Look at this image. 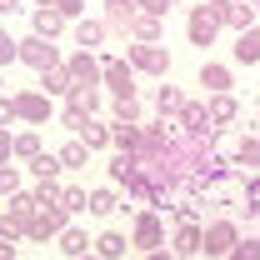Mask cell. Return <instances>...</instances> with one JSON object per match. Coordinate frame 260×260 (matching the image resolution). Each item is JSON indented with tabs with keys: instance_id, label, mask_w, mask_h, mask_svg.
I'll return each instance as SVG.
<instances>
[{
	"instance_id": "34",
	"label": "cell",
	"mask_w": 260,
	"mask_h": 260,
	"mask_svg": "<svg viewBox=\"0 0 260 260\" xmlns=\"http://www.w3.org/2000/svg\"><path fill=\"white\" fill-rule=\"evenodd\" d=\"M25 235H30V220H20V215L0 210V240H25Z\"/></svg>"
},
{
	"instance_id": "36",
	"label": "cell",
	"mask_w": 260,
	"mask_h": 260,
	"mask_svg": "<svg viewBox=\"0 0 260 260\" xmlns=\"http://www.w3.org/2000/svg\"><path fill=\"white\" fill-rule=\"evenodd\" d=\"M5 210H10V215H20V220H35V210H40V205H35L30 190H20V195H10V200H5Z\"/></svg>"
},
{
	"instance_id": "39",
	"label": "cell",
	"mask_w": 260,
	"mask_h": 260,
	"mask_svg": "<svg viewBox=\"0 0 260 260\" xmlns=\"http://www.w3.org/2000/svg\"><path fill=\"white\" fill-rule=\"evenodd\" d=\"M60 205L70 210V215H80V210H90V190H80V185H65Z\"/></svg>"
},
{
	"instance_id": "49",
	"label": "cell",
	"mask_w": 260,
	"mask_h": 260,
	"mask_svg": "<svg viewBox=\"0 0 260 260\" xmlns=\"http://www.w3.org/2000/svg\"><path fill=\"white\" fill-rule=\"evenodd\" d=\"M245 5H250V10H260V0H245Z\"/></svg>"
},
{
	"instance_id": "38",
	"label": "cell",
	"mask_w": 260,
	"mask_h": 260,
	"mask_svg": "<svg viewBox=\"0 0 260 260\" xmlns=\"http://www.w3.org/2000/svg\"><path fill=\"white\" fill-rule=\"evenodd\" d=\"M35 205H60V195H65V185L60 180H35Z\"/></svg>"
},
{
	"instance_id": "41",
	"label": "cell",
	"mask_w": 260,
	"mask_h": 260,
	"mask_svg": "<svg viewBox=\"0 0 260 260\" xmlns=\"http://www.w3.org/2000/svg\"><path fill=\"white\" fill-rule=\"evenodd\" d=\"M15 60H20V40L0 25V70H5V65H15Z\"/></svg>"
},
{
	"instance_id": "2",
	"label": "cell",
	"mask_w": 260,
	"mask_h": 260,
	"mask_svg": "<svg viewBox=\"0 0 260 260\" xmlns=\"http://www.w3.org/2000/svg\"><path fill=\"white\" fill-rule=\"evenodd\" d=\"M135 80H140V75L130 70L125 55H100V85H110L115 100H135V90H140Z\"/></svg>"
},
{
	"instance_id": "51",
	"label": "cell",
	"mask_w": 260,
	"mask_h": 260,
	"mask_svg": "<svg viewBox=\"0 0 260 260\" xmlns=\"http://www.w3.org/2000/svg\"><path fill=\"white\" fill-rule=\"evenodd\" d=\"M0 90H5V70H0Z\"/></svg>"
},
{
	"instance_id": "24",
	"label": "cell",
	"mask_w": 260,
	"mask_h": 260,
	"mask_svg": "<svg viewBox=\"0 0 260 260\" xmlns=\"http://www.w3.org/2000/svg\"><path fill=\"white\" fill-rule=\"evenodd\" d=\"M90 250H95V240H90V235H85V230L80 225H70L60 235V255H70V260H80V255H90Z\"/></svg>"
},
{
	"instance_id": "19",
	"label": "cell",
	"mask_w": 260,
	"mask_h": 260,
	"mask_svg": "<svg viewBox=\"0 0 260 260\" xmlns=\"http://www.w3.org/2000/svg\"><path fill=\"white\" fill-rule=\"evenodd\" d=\"M75 45H80V50H95V45H105V35H110V25H105V20H90V15H85V20H75Z\"/></svg>"
},
{
	"instance_id": "12",
	"label": "cell",
	"mask_w": 260,
	"mask_h": 260,
	"mask_svg": "<svg viewBox=\"0 0 260 260\" xmlns=\"http://www.w3.org/2000/svg\"><path fill=\"white\" fill-rule=\"evenodd\" d=\"M135 0H105V10H100V20L110 25V35H130V25H135Z\"/></svg>"
},
{
	"instance_id": "7",
	"label": "cell",
	"mask_w": 260,
	"mask_h": 260,
	"mask_svg": "<svg viewBox=\"0 0 260 260\" xmlns=\"http://www.w3.org/2000/svg\"><path fill=\"white\" fill-rule=\"evenodd\" d=\"M15 115L25 120V125H50L55 120V100L45 95V90H15Z\"/></svg>"
},
{
	"instance_id": "22",
	"label": "cell",
	"mask_w": 260,
	"mask_h": 260,
	"mask_svg": "<svg viewBox=\"0 0 260 260\" xmlns=\"http://www.w3.org/2000/svg\"><path fill=\"white\" fill-rule=\"evenodd\" d=\"M135 170H140V160H135V155H125V150H115V155H110V165H105V180L120 190V185H125Z\"/></svg>"
},
{
	"instance_id": "18",
	"label": "cell",
	"mask_w": 260,
	"mask_h": 260,
	"mask_svg": "<svg viewBox=\"0 0 260 260\" xmlns=\"http://www.w3.org/2000/svg\"><path fill=\"white\" fill-rule=\"evenodd\" d=\"M115 210H125V195L115 190V185H95V190H90V215L105 220V215H115Z\"/></svg>"
},
{
	"instance_id": "9",
	"label": "cell",
	"mask_w": 260,
	"mask_h": 260,
	"mask_svg": "<svg viewBox=\"0 0 260 260\" xmlns=\"http://www.w3.org/2000/svg\"><path fill=\"white\" fill-rule=\"evenodd\" d=\"M185 35H190V45H215V35H220V20L210 15V5L200 0V5H190V15H185Z\"/></svg>"
},
{
	"instance_id": "13",
	"label": "cell",
	"mask_w": 260,
	"mask_h": 260,
	"mask_svg": "<svg viewBox=\"0 0 260 260\" xmlns=\"http://www.w3.org/2000/svg\"><path fill=\"white\" fill-rule=\"evenodd\" d=\"M65 25H70V20H65L60 10H50V5H30V35H40V40H55Z\"/></svg>"
},
{
	"instance_id": "50",
	"label": "cell",
	"mask_w": 260,
	"mask_h": 260,
	"mask_svg": "<svg viewBox=\"0 0 260 260\" xmlns=\"http://www.w3.org/2000/svg\"><path fill=\"white\" fill-rule=\"evenodd\" d=\"M80 260H100V255H95V250H90V255H80Z\"/></svg>"
},
{
	"instance_id": "47",
	"label": "cell",
	"mask_w": 260,
	"mask_h": 260,
	"mask_svg": "<svg viewBox=\"0 0 260 260\" xmlns=\"http://www.w3.org/2000/svg\"><path fill=\"white\" fill-rule=\"evenodd\" d=\"M0 260H20V250H15V240H0Z\"/></svg>"
},
{
	"instance_id": "33",
	"label": "cell",
	"mask_w": 260,
	"mask_h": 260,
	"mask_svg": "<svg viewBox=\"0 0 260 260\" xmlns=\"http://www.w3.org/2000/svg\"><path fill=\"white\" fill-rule=\"evenodd\" d=\"M25 190V175H20V165H0V200H10V195Z\"/></svg>"
},
{
	"instance_id": "14",
	"label": "cell",
	"mask_w": 260,
	"mask_h": 260,
	"mask_svg": "<svg viewBox=\"0 0 260 260\" xmlns=\"http://www.w3.org/2000/svg\"><path fill=\"white\" fill-rule=\"evenodd\" d=\"M200 245H205V225H175V235H170V255L175 260L200 255Z\"/></svg>"
},
{
	"instance_id": "17",
	"label": "cell",
	"mask_w": 260,
	"mask_h": 260,
	"mask_svg": "<svg viewBox=\"0 0 260 260\" xmlns=\"http://www.w3.org/2000/svg\"><path fill=\"white\" fill-rule=\"evenodd\" d=\"M205 110H210L215 130H230L235 120H240V100L235 95H205Z\"/></svg>"
},
{
	"instance_id": "44",
	"label": "cell",
	"mask_w": 260,
	"mask_h": 260,
	"mask_svg": "<svg viewBox=\"0 0 260 260\" xmlns=\"http://www.w3.org/2000/svg\"><path fill=\"white\" fill-rule=\"evenodd\" d=\"M10 160H15V135L0 130V165H10Z\"/></svg>"
},
{
	"instance_id": "26",
	"label": "cell",
	"mask_w": 260,
	"mask_h": 260,
	"mask_svg": "<svg viewBox=\"0 0 260 260\" xmlns=\"http://www.w3.org/2000/svg\"><path fill=\"white\" fill-rule=\"evenodd\" d=\"M40 155H45V145H40V130H20V135H15V160L35 165Z\"/></svg>"
},
{
	"instance_id": "28",
	"label": "cell",
	"mask_w": 260,
	"mask_h": 260,
	"mask_svg": "<svg viewBox=\"0 0 260 260\" xmlns=\"http://www.w3.org/2000/svg\"><path fill=\"white\" fill-rule=\"evenodd\" d=\"M75 140H85V150H90V155H95V150H110V125H105V120H90Z\"/></svg>"
},
{
	"instance_id": "8",
	"label": "cell",
	"mask_w": 260,
	"mask_h": 260,
	"mask_svg": "<svg viewBox=\"0 0 260 260\" xmlns=\"http://www.w3.org/2000/svg\"><path fill=\"white\" fill-rule=\"evenodd\" d=\"M205 5H210V15H215L225 30H235V35L255 30V15H260V10H250L245 0H205Z\"/></svg>"
},
{
	"instance_id": "1",
	"label": "cell",
	"mask_w": 260,
	"mask_h": 260,
	"mask_svg": "<svg viewBox=\"0 0 260 260\" xmlns=\"http://www.w3.org/2000/svg\"><path fill=\"white\" fill-rule=\"evenodd\" d=\"M130 245H135L140 255L165 250V215L160 210H135V220H130Z\"/></svg>"
},
{
	"instance_id": "35",
	"label": "cell",
	"mask_w": 260,
	"mask_h": 260,
	"mask_svg": "<svg viewBox=\"0 0 260 260\" xmlns=\"http://www.w3.org/2000/svg\"><path fill=\"white\" fill-rule=\"evenodd\" d=\"M90 120H95V115H85L80 105H70V100H65V105H60V125L70 130V135H80V130L90 125Z\"/></svg>"
},
{
	"instance_id": "27",
	"label": "cell",
	"mask_w": 260,
	"mask_h": 260,
	"mask_svg": "<svg viewBox=\"0 0 260 260\" xmlns=\"http://www.w3.org/2000/svg\"><path fill=\"white\" fill-rule=\"evenodd\" d=\"M55 155H60L65 170H85V165H90V150H85V140H65Z\"/></svg>"
},
{
	"instance_id": "40",
	"label": "cell",
	"mask_w": 260,
	"mask_h": 260,
	"mask_svg": "<svg viewBox=\"0 0 260 260\" xmlns=\"http://www.w3.org/2000/svg\"><path fill=\"white\" fill-rule=\"evenodd\" d=\"M35 5H50V10H60L65 20H85V0H35Z\"/></svg>"
},
{
	"instance_id": "3",
	"label": "cell",
	"mask_w": 260,
	"mask_h": 260,
	"mask_svg": "<svg viewBox=\"0 0 260 260\" xmlns=\"http://www.w3.org/2000/svg\"><path fill=\"white\" fill-rule=\"evenodd\" d=\"M235 245H240V220H235V215H215V220L205 225V245H200V250L210 260H225Z\"/></svg>"
},
{
	"instance_id": "29",
	"label": "cell",
	"mask_w": 260,
	"mask_h": 260,
	"mask_svg": "<svg viewBox=\"0 0 260 260\" xmlns=\"http://www.w3.org/2000/svg\"><path fill=\"white\" fill-rule=\"evenodd\" d=\"M110 145L125 150V155H135V150H140V125H115V120H110Z\"/></svg>"
},
{
	"instance_id": "31",
	"label": "cell",
	"mask_w": 260,
	"mask_h": 260,
	"mask_svg": "<svg viewBox=\"0 0 260 260\" xmlns=\"http://www.w3.org/2000/svg\"><path fill=\"white\" fill-rule=\"evenodd\" d=\"M70 105H80L85 115H100V85H75L70 90Z\"/></svg>"
},
{
	"instance_id": "20",
	"label": "cell",
	"mask_w": 260,
	"mask_h": 260,
	"mask_svg": "<svg viewBox=\"0 0 260 260\" xmlns=\"http://www.w3.org/2000/svg\"><path fill=\"white\" fill-rule=\"evenodd\" d=\"M230 55H235V65H260V25H255V30H245V35H235Z\"/></svg>"
},
{
	"instance_id": "48",
	"label": "cell",
	"mask_w": 260,
	"mask_h": 260,
	"mask_svg": "<svg viewBox=\"0 0 260 260\" xmlns=\"http://www.w3.org/2000/svg\"><path fill=\"white\" fill-rule=\"evenodd\" d=\"M140 260H175L170 250H155V255H140Z\"/></svg>"
},
{
	"instance_id": "45",
	"label": "cell",
	"mask_w": 260,
	"mask_h": 260,
	"mask_svg": "<svg viewBox=\"0 0 260 260\" xmlns=\"http://www.w3.org/2000/svg\"><path fill=\"white\" fill-rule=\"evenodd\" d=\"M15 120H20V115H15V100H10V95H0V130H5V125H15Z\"/></svg>"
},
{
	"instance_id": "37",
	"label": "cell",
	"mask_w": 260,
	"mask_h": 260,
	"mask_svg": "<svg viewBox=\"0 0 260 260\" xmlns=\"http://www.w3.org/2000/svg\"><path fill=\"white\" fill-rule=\"evenodd\" d=\"M60 170H65V165H60V155H50V150H45V155L30 165V175H35V180H60Z\"/></svg>"
},
{
	"instance_id": "6",
	"label": "cell",
	"mask_w": 260,
	"mask_h": 260,
	"mask_svg": "<svg viewBox=\"0 0 260 260\" xmlns=\"http://www.w3.org/2000/svg\"><path fill=\"white\" fill-rule=\"evenodd\" d=\"M20 65H30L35 75H45V70L65 65V55H60V45H55V40H40V35H25V40H20Z\"/></svg>"
},
{
	"instance_id": "15",
	"label": "cell",
	"mask_w": 260,
	"mask_h": 260,
	"mask_svg": "<svg viewBox=\"0 0 260 260\" xmlns=\"http://www.w3.org/2000/svg\"><path fill=\"white\" fill-rule=\"evenodd\" d=\"M185 105H190V95H185L180 85H155V110H160V120H180Z\"/></svg>"
},
{
	"instance_id": "46",
	"label": "cell",
	"mask_w": 260,
	"mask_h": 260,
	"mask_svg": "<svg viewBox=\"0 0 260 260\" xmlns=\"http://www.w3.org/2000/svg\"><path fill=\"white\" fill-rule=\"evenodd\" d=\"M20 10H30V5H25V0H0V15H5V20L20 15Z\"/></svg>"
},
{
	"instance_id": "5",
	"label": "cell",
	"mask_w": 260,
	"mask_h": 260,
	"mask_svg": "<svg viewBox=\"0 0 260 260\" xmlns=\"http://www.w3.org/2000/svg\"><path fill=\"white\" fill-rule=\"evenodd\" d=\"M65 230H70V210H65V205H40L25 240H30V245H45V240H60Z\"/></svg>"
},
{
	"instance_id": "16",
	"label": "cell",
	"mask_w": 260,
	"mask_h": 260,
	"mask_svg": "<svg viewBox=\"0 0 260 260\" xmlns=\"http://www.w3.org/2000/svg\"><path fill=\"white\" fill-rule=\"evenodd\" d=\"M200 85H205V95H230L235 75H230V65H220V60H205V65H200Z\"/></svg>"
},
{
	"instance_id": "42",
	"label": "cell",
	"mask_w": 260,
	"mask_h": 260,
	"mask_svg": "<svg viewBox=\"0 0 260 260\" xmlns=\"http://www.w3.org/2000/svg\"><path fill=\"white\" fill-rule=\"evenodd\" d=\"M225 260H260V235H240V245H235Z\"/></svg>"
},
{
	"instance_id": "32",
	"label": "cell",
	"mask_w": 260,
	"mask_h": 260,
	"mask_svg": "<svg viewBox=\"0 0 260 260\" xmlns=\"http://www.w3.org/2000/svg\"><path fill=\"white\" fill-rule=\"evenodd\" d=\"M240 190H245V220H260V175H240Z\"/></svg>"
},
{
	"instance_id": "23",
	"label": "cell",
	"mask_w": 260,
	"mask_h": 260,
	"mask_svg": "<svg viewBox=\"0 0 260 260\" xmlns=\"http://www.w3.org/2000/svg\"><path fill=\"white\" fill-rule=\"evenodd\" d=\"M125 250H130V240L120 235V230H100L95 235V255L100 260H125Z\"/></svg>"
},
{
	"instance_id": "52",
	"label": "cell",
	"mask_w": 260,
	"mask_h": 260,
	"mask_svg": "<svg viewBox=\"0 0 260 260\" xmlns=\"http://www.w3.org/2000/svg\"><path fill=\"white\" fill-rule=\"evenodd\" d=\"M170 5H180V0H170Z\"/></svg>"
},
{
	"instance_id": "30",
	"label": "cell",
	"mask_w": 260,
	"mask_h": 260,
	"mask_svg": "<svg viewBox=\"0 0 260 260\" xmlns=\"http://www.w3.org/2000/svg\"><path fill=\"white\" fill-rule=\"evenodd\" d=\"M110 120L115 125H145V110H140V100H115L110 105Z\"/></svg>"
},
{
	"instance_id": "25",
	"label": "cell",
	"mask_w": 260,
	"mask_h": 260,
	"mask_svg": "<svg viewBox=\"0 0 260 260\" xmlns=\"http://www.w3.org/2000/svg\"><path fill=\"white\" fill-rule=\"evenodd\" d=\"M160 35H165V20H155V15H135L130 40H140V45H160Z\"/></svg>"
},
{
	"instance_id": "10",
	"label": "cell",
	"mask_w": 260,
	"mask_h": 260,
	"mask_svg": "<svg viewBox=\"0 0 260 260\" xmlns=\"http://www.w3.org/2000/svg\"><path fill=\"white\" fill-rule=\"evenodd\" d=\"M65 70L75 75V85H100V55L95 50H70L65 55Z\"/></svg>"
},
{
	"instance_id": "11",
	"label": "cell",
	"mask_w": 260,
	"mask_h": 260,
	"mask_svg": "<svg viewBox=\"0 0 260 260\" xmlns=\"http://www.w3.org/2000/svg\"><path fill=\"white\" fill-rule=\"evenodd\" d=\"M175 125H180V135H200V140H210V135H215V120H210L205 100H190V105H185V115H180Z\"/></svg>"
},
{
	"instance_id": "21",
	"label": "cell",
	"mask_w": 260,
	"mask_h": 260,
	"mask_svg": "<svg viewBox=\"0 0 260 260\" xmlns=\"http://www.w3.org/2000/svg\"><path fill=\"white\" fill-rule=\"evenodd\" d=\"M40 90H45L50 100H55V95L70 100V90H75V75H70L65 65H55V70H45V75H40Z\"/></svg>"
},
{
	"instance_id": "4",
	"label": "cell",
	"mask_w": 260,
	"mask_h": 260,
	"mask_svg": "<svg viewBox=\"0 0 260 260\" xmlns=\"http://www.w3.org/2000/svg\"><path fill=\"white\" fill-rule=\"evenodd\" d=\"M125 60H130L135 75H160V80L170 75V50H165V45H140V40H130Z\"/></svg>"
},
{
	"instance_id": "43",
	"label": "cell",
	"mask_w": 260,
	"mask_h": 260,
	"mask_svg": "<svg viewBox=\"0 0 260 260\" xmlns=\"http://www.w3.org/2000/svg\"><path fill=\"white\" fill-rule=\"evenodd\" d=\"M135 10H140V15H155V20H165V15H170V0H135Z\"/></svg>"
}]
</instances>
